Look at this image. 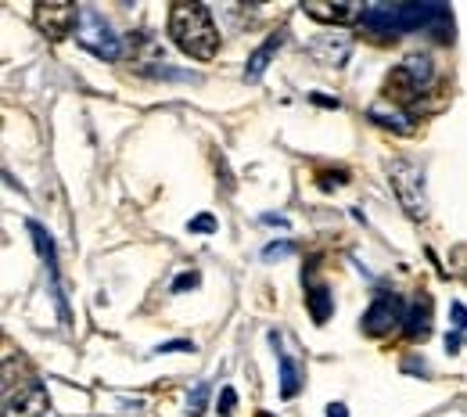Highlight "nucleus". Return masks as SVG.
<instances>
[{"label":"nucleus","instance_id":"nucleus-1","mask_svg":"<svg viewBox=\"0 0 467 417\" xmlns=\"http://www.w3.org/2000/svg\"><path fill=\"white\" fill-rule=\"evenodd\" d=\"M359 29L370 36H403V33H435L442 44L453 40V15L446 4H370L359 15Z\"/></svg>","mask_w":467,"mask_h":417},{"label":"nucleus","instance_id":"nucleus-2","mask_svg":"<svg viewBox=\"0 0 467 417\" xmlns=\"http://www.w3.org/2000/svg\"><path fill=\"white\" fill-rule=\"evenodd\" d=\"M170 36L194 61H213L220 51V33L205 4H173L170 7Z\"/></svg>","mask_w":467,"mask_h":417},{"label":"nucleus","instance_id":"nucleus-3","mask_svg":"<svg viewBox=\"0 0 467 417\" xmlns=\"http://www.w3.org/2000/svg\"><path fill=\"white\" fill-rule=\"evenodd\" d=\"M76 40L83 51H90L94 58L116 61L122 55V40L112 33V26L105 22V15L98 7H79V22H76Z\"/></svg>","mask_w":467,"mask_h":417},{"label":"nucleus","instance_id":"nucleus-4","mask_svg":"<svg viewBox=\"0 0 467 417\" xmlns=\"http://www.w3.org/2000/svg\"><path fill=\"white\" fill-rule=\"evenodd\" d=\"M389 183L400 198V205L407 209L410 220H424L428 216V198H424V173L407 162V159H392L389 162Z\"/></svg>","mask_w":467,"mask_h":417},{"label":"nucleus","instance_id":"nucleus-5","mask_svg":"<svg viewBox=\"0 0 467 417\" xmlns=\"http://www.w3.org/2000/svg\"><path fill=\"white\" fill-rule=\"evenodd\" d=\"M33 18H36V29L47 40H65L76 29V22H79V7L68 4V0H40Z\"/></svg>","mask_w":467,"mask_h":417},{"label":"nucleus","instance_id":"nucleus-6","mask_svg":"<svg viewBox=\"0 0 467 417\" xmlns=\"http://www.w3.org/2000/svg\"><path fill=\"white\" fill-rule=\"evenodd\" d=\"M407 317V309H403V302L400 296H378L370 306H367V313H363V320H359V328H363V335H370V339H381V335H389L392 328H400V320Z\"/></svg>","mask_w":467,"mask_h":417},{"label":"nucleus","instance_id":"nucleus-7","mask_svg":"<svg viewBox=\"0 0 467 417\" xmlns=\"http://www.w3.org/2000/svg\"><path fill=\"white\" fill-rule=\"evenodd\" d=\"M302 15H309L313 22H324V26H346L352 18H359L363 11L352 0H302Z\"/></svg>","mask_w":467,"mask_h":417},{"label":"nucleus","instance_id":"nucleus-8","mask_svg":"<svg viewBox=\"0 0 467 417\" xmlns=\"http://www.w3.org/2000/svg\"><path fill=\"white\" fill-rule=\"evenodd\" d=\"M51 396L44 385H26L18 396H7V417H47Z\"/></svg>","mask_w":467,"mask_h":417},{"label":"nucleus","instance_id":"nucleus-9","mask_svg":"<svg viewBox=\"0 0 467 417\" xmlns=\"http://www.w3.org/2000/svg\"><path fill=\"white\" fill-rule=\"evenodd\" d=\"M420 90H424L420 79L410 72L407 65H396V68L385 76V98H389L392 105H403V109H407V105H413V101L420 98Z\"/></svg>","mask_w":467,"mask_h":417},{"label":"nucleus","instance_id":"nucleus-10","mask_svg":"<svg viewBox=\"0 0 467 417\" xmlns=\"http://www.w3.org/2000/svg\"><path fill=\"white\" fill-rule=\"evenodd\" d=\"M349 51H352V44H349V36H335V33H327L324 40H317V44H309V55L317 61H324V65H346V58H349Z\"/></svg>","mask_w":467,"mask_h":417},{"label":"nucleus","instance_id":"nucleus-11","mask_svg":"<svg viewBox=\"0 0 467 417\" xmlns=\"http://www.w3.org/2000/svg\"><path fill=\"white\" fill-rule=\"evenodd\" d=\"M270 342H274V353L281 360V396H285V400H295L298 389H302V367L281 349V339H277V335H270Z\"/></svg>","mask_w":467,"mask_h":417},{"label":"nucleus","instance_id":"nucleus-12","mask_svg":"<svg viewBox=\"0 0 467 417\" xmlns=\"http://www.w3.org/2000/svg\"><path fill=\"white\" fill-rule=\"evenodd\" d=\"M306 309H309V317H313V324H327L331 320V313H335V292L327 288V285H313L309 292H306Z\"/></svg>","mask_w":467,"mask_h":417},{"label":"nucleus","instance_id":"nucleus-13","mask_svg":"<svg viewBox=\"0 0 467 417\" xmlns=\"http://www.w3.org/2000/svg\"><path fill=\"white\" fill-rule=\"evenodd\" d=\"M281 44H285V33H274V36H270V40H266L252 58H248V65H244V79H248V83H255V79L270 68V61H274V55H277V47H281Z\"/></svg>","mask_w":467,"mask_h":417},{"label":"nucleus","instance_id":"nucleus-14","mask_svg":"<svg viewBox=\"0 0 467 417\" xmlns=\"http://www.w3.org/2000/svg\"><path fill=\"white\" fill-rule=\"evenodd\" d=\"M403 328H407L410 339H424L431 331V302L428 298H413V306L403 317Z\"/></svg>","mask_w":467,"mask_h":417},{"label":"nucleus","instance_id":"nucleus-15","mask_svg":"<svg viewBox=\"0 0 467 417\" xmlns=\"http://www.w3.org/2000/svg\"><path fill=\"white\" fill-rule=\"evenodd\" d=\"M370 120L378 122V126L396 130V133H410V130H413V122H407V116H400V112H381V109H370Z\"/></svg>","mask_w":467,"mask_h":417},{"label":"nucleus","instance_id":"nucleus-16","mask_svg":"<svg viewBox=\"0 0 467 417\" xmlns=\"http://www.w3.org/2000/svg\"><path fill=\"white\" fill-rule=\"evenodd\" d=\"M29 227V235H33V241H36V252H40V259H47V263H55V241L47 238V231L40 227V224H26Z\"/></svg>","mask_w":467,"mask_h":417},{"label":"nucleus","instance_id":"nucleus-17","mask_svg":"<svg viewBox=\"0 0 467 417\" xmlns=\"http://www.w3.org/2000/svg\"><path fill=\"white\" fill-rule=\"evenodd\" d=\"M403 65H407L410 72L420 79V87H428V83H431V58H428V55H410Z\"/></svg>","mask_w":467,"mask_h":417},{"label":"nucleus","instance_id":"nucleus-18","mask_svg":"<svg viewBox=\"0 0 467 417\" xmlns=\"http://www.w3.org/2000/svg\"><path fill=\"white\" fill-rule=\"evenodd\" d=\"M205 403H209V381H198V385H194V392H191V400H187L191 417L202 414V411H205Z\"/></svg>","mask_w":467,"mask_h":417},{"label":"nucleus","instance_id":"nucleus-19","mask_svg":"<svg viewBox=\"0 0 467 417\" xmlns=\"http://www.w3.org/2000/svg\"><path fill=\"white\" fill-rule=\"evenodd\" d=\"M216 227H220V224H216V216H213V213H202V216H194V220L187 224V231H191V235H213Z\"/></svg>","mask_w":467,"mask_h":417},{"label":"nucleus","instance_id":"nucleus-20","mask_svg":"<svg viewBox=\"0 0 467 417\" xmlns=\"http://www.w3.org/2000/svg\"><path fill=\"white\" fill-rule=\"evenodd\" d=\"M198 285H202V277H198V274L191 270V274H180V277H176V281H173V292L180 296V292H187V288H198Z\"/></svg>","mask_w":467,"mask_h":417},{"label":"nucleus","instance_id":"nucleus-21","mask_svg":"<svg viewBox=\"0 0 467 417\" xmlns=\"http://www.w3.org/2000/svg\"><path fill=\"white\" fill-rule=\"evenodd\" d=\"M281 255H292V241H274V245H266L263 248V259H281Z\"/></svg>","mask_w":467,"mask_h":417},{"label":"nucleus","instance_id":"nucleus-22","mask_svg":"<svg viewBox=\"0 0 467 417\" xmlns=\"http://www.w3.org/2000/svg\"><path fill=\"white\" fill-rule=\"evenodd\" d=\"M234 407H237V392H234L231 385L220 392V414L227 417V414H234Z\"/></svg>","mask_w":467,"mask_h":417},{"label":"nucleus","instance_id":"nucleus-23","mask_svg":"<svg viewBox=\"0 0 467 417\" xmlns=\"http://www.w3.org/2000/svg\"><path fill=\"white\" fill-rule=\"evenodd\" d=\"M155 353H194V342H162Z\"/></svg>","mask_w":467,"mask_h":417},{"label":"nucleus","instance_id":"nucleus-24","mask_svg":"<svg viewBox=\"0 0 467 417\" xmlns=\"http://www.w3.org/2000/svg\"><path fill=\"white\" fill-rule=\"evenodd\" d=\"M450 309H453V324H457V331H467V306L464 302H453Z\"/></svg>","mask_w":467,"mask_h":417},{"label":"nucleus","instance_id":"nucleus-25","mask_svg":"<svg viewBox=\"0 0 467 417\" xmlns=\"http://www.w3.org/2000/svg\"><path fill=\"white\" fill-rule=\"evenodd\" d=\"M327 417H349V407H346V403H331V407H327Z\"/></svg>","mask_w":467,"mask_h":417},{"label":"nucleus","instance_id":"nucleus-26","mask_svg":"<svg viewBox=\"0 0 467 417\" xmlns=\"http://www.w3.org/2000/svg\"><path fill=\"white\" fill-rule=\"evenodd\" d=\"M263 220H266V224H277V227H288V220H285V216H274V213H266Z\"/></svg>","mask_w":467,"mask_h":417},{"label":"nucleus","instance_id":"nucleus-27","mask_svg":"<svg viewBox=\"0 0 467 417\" xmlns=\"http://www.w3.org/2000/svg\"><path fill=\"white\" fill-rule=\"evenodd\" d=\"M457 346H461V339H457V335H446V349L457 353Z\"/></svg>","mask_w":467,"mask_h":417},{"label":"nucleus","instance_id":"nucleus-28","mask_svg":"<svg viewBox=\"0 0 467 417\" xmlns=\"http://www.w3.org/2000/svg\"><path fill=\"white\" fill-rule=\"evenodd\" d=\"M255 417H274V414H270V411H259V414H255Z\"/></svg>","mask_w":467,"mask_h":417}]
</instances>
